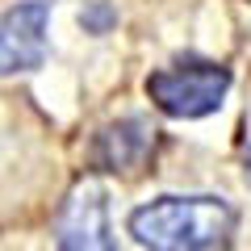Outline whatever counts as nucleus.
<instances>
[{"label":"nucleus","instance_id":"1","mask_svg":"<svg viewBox=\"0 0 251 251\" xmlns=\"http://www.w3.org/2000/svg\"><path fill=\"white\" fill-rule=\"evenodd\" d=\"M234 230V209L222 197H159L130 214L134 243L155 251L222 247Z\"/></svg>","mask_w":251,"mask_h":251},{"label":"nucleus","instance_id":"2","mask_svg":"<svg viewBox=\"0 0 251 251\" xmlns=\"http://www.w3.org/2000/svg\"><path fill=\"white\" fill-rule=\"evenodd\" d=\"M226 88H230V72L214 67V63H180L168 72H155L147 80L151 100L168 117H205L222 105Z\"/></svg>","mask_w":251,"mask_h":251},{"label":"nucleus","instance_id":"3","mask_svg":"<svg viewBox=\"0 0 251 251\" xmlns=\"http://www.w3.org/2000/svg\"><path fill=\"white\" fill-rule=\"evenodd\" d=\"M46 21L50 4L46 0H25L0 17V75L34 72L46 59Z\"/></svg>","mask_w":251,"mask_h":251},{"label":"nucleus","instance_id":"4","mask_svg":"<svg viewBox=\"0 0 251 251\" xmlns=\"http://www.w3.org/2000/svg\"><path fill=\"white\" fill-rule=\"evenodd\" d=\"M59 247L67 251H105L113 247V239H109V205H105V193H100V184H80L67 197V205H63L59 214Z\"/></svg>","mask_w":251,"mask_h":251},{"label":"nucleus","instance_id":"5","mask_svg":"<svg viewBox=\"0 0 251 251\" xmlns=\"http://www.w3.org/2000/svg\"><path fill=\"white\" fill-rule=\"evenodd\" d=\"M147 143H151V134H147L143 122H117V126H109V130H100L97 159H100V168H109V172H126V168H134V163L143 159Z\"/></svg>","mask_w":251,"mask_h":251},{"label":"nucleus","instance_id":"6","mask_svg":"<svg viewBox=\"0 0 251 251\" xmlns=\"http://www.w3.org/2000/svg\"><path fill=\"white\" fill-rule=\"evenodd\" d=\"M247 184H251V151H247Z\"/></svg>","mask_w":251,"mask_h":251}]
</instances>
